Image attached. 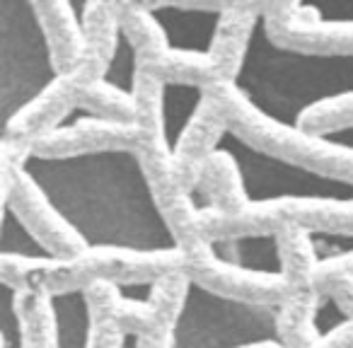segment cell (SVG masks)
Returning a JSON list of instances; mask_svg holds the SVG:
<instances>
[{
    "mask_svg": "<svg viewBox=\"0 0 353 348\" xmlns=\"http://www.w3.org/2000/svg\"><path fill=\"white\" fill-rule=\"evenodd\" d=\"M22 170L49 196L85 249H176L133 147L65 157L32 152Z\"/></svg>",
    "mask_w": 353,
    "mask_h": 348,
    "instance_id": "6da1fadb",
    "label": "cell"
},
{
    "mask_svg": "<svg viewBox=\"0 0 353 348\" xmlns=\"http://www.w3.org/2000/svg\"><path fill=\"white\" fill-rule=\"evenodd\" d=\"M230 85L264 119L281 126H300L312 107L353 94V54H324L283 44L271 34L261 12L242 68Z\"/></svg>",
    "mask_w": 353,
    "mask_h": 348,
    "instance_id": "7a4b0ae2",
    "label": "cell"
},
{
    "mask_svg": "<svg viewBox=\"0 0 353 348\" xmlns=\"http://www.w3.org/2000/svg\"><path fill=\"white\" fill-rule=\"evenodd\" d=\"M218 150L235 162L247 203L276 206L298 225L353 230V182L271 155L232 126L223 133Z\"/></svg>",
    "mask_w": 353,
    "mask_h": 348,
    "instance_id": "3957f363",
    "label": "cell"
},
{
    "mask_svg": "<svg viewBox=\"0 0 353 348\" xmlns=\"http://www.w3.org/2000/svg\"><path fill=\"white\" fill-rule=\"evenodd\" d=\"M208 92L221 104L230 126L256 147L329 177L353 182V126L334 133H310L300 126H281L264 119L240 97L230 83L213 85Z\"/></svg>",
    "mask_w": 353,
    "mask_h": 348,
    "instance_id": "277c9868",
    "label": "cell"
},
{
    "mask_svg": "<svg viewBox=\"0 0 353 348\" xmlns=\"http://www.w3.org/2000/svg\"><path fill=\"white\" fill-rule=\"evenodd\" d=\"M34 0H0V112L3 126L61 78Z\"/></svg>",
    "mask_w": 353,
    "mask_h": 348,
    "instance_id": "5b68a950",
    "label": "cell"
},
{
    "mask_svg": "<svg viewBox=\"0 0 353 348\" xmlns=\"http://www.w3.org/2000/svg\"><path fill=\"white\" fill-rule=\"evenodd\" d=\"M279 307L247 305L189 283L187 303L172 331V348H250L279 346Z\"/></svg>",
    "mask_w": 353,
    "mask_h": 348,
    "instance_id": "8992f818",
    "label": "cell"
},
{
    "mask_svg": "<svg viewBox=\"0 0 353 348\" xmlns=\"http://www.w3.org/2000/svg\"><path fill=\"white\" fill-rule=\"evenodd\" d=\"M27 155H32V147L25 143L0 141V206L12 208L56 259L83 254V240L56 211L49 196L37 187L34 179L22 170Z\"/></svg>",
    "mask_w": 353,
    "mask_h": 348,
    "instance_id": "52a82bcc",
    "label": "cell"
},
{
    "mask_svg": "<svg viewBox=\"0 0 353 348\" xmlns=\"http://www.w3.org/2000/svg\"><path fill=\"white\" fill-rule=\"evenodd\" d=\"M271 34L288 46L324 54H353V3L266 0Z\"/></svg>",
    "mask_w": 353,
    "mask_h": 348,
    "instance_id": "ba28073f",
    "label": "cell"
},
{
    "mask_svg": "<svg viewBox=\"0 0 353 348\" xmlns=\"http://www.w3.org/2000/svg\"><path fill=\"white\" fill-rule=\"evenodd\" d=\"M184 259H187L184 271L189 278L221 298L247 305H271V307H279L285 298H290V288L283 276L256 274V271L228 264L213 254L211 242L201 249L184 254Z\"/></svg>",
    "mask_w": 353,
    "mask_h": 348,
    "instance_id": "9c48e42d",
    "label": "cell"
},
{
    "mask_svg": "<svg viewBox=\"0 0 353 348\" xmlns=\"http://www.w3.org/2000/svg\"><path fill=\"white\" fill-rule=\"evenodd\" d=\"M104 75V70L97 63L83 59L78 68L70 73H63L54 85L44 90L32 104H27L22 112H17L10 121L3 126L0 141L25 143L32 147L37 138L49 133L56 123H61L80 102H83L85 90L92 83H97Z\"/></svg>",
    "mask_w": 353,
    "mask_h": 348,
    "instance_id": "30bf717a",
    "label": "cell"
},
{
    "mask_svg": "<svg viewBox=\"0 0 353 348\" xmlns=\"http://www.w3.org/2000/svg\"><path fill=\"white\" fill-rule=\"evenodd\" d=\"M138 145V131L128 121H114L90 112L78 104L61 123H56L49 133L32 143V152L44 157L85 155L99 150H119V147Z\"/></svg>",
    "mask_w": 353,
    "mask_h": 348,
    "instance_id": "8fae6325",
    "label": "cell"
},
{
    "mask_svg": "<svg viewBox=\"0 0 353 348\" xmlns=\"http://www.w3.org/2000/svg\"><path fill=\"white\" fill-rule=\"evenodd\" d=\"M228 128H230V121H228L225 112L208 92V102L203 104V109L192 121V126L184 131L182 141H179L174 155H172L176 182L182 184L189 194L196 189L203 167L213 157V152H216L218 143H221L223 133Z\"/></svg>",
    "mask_w": 353,
    "mask_h": 348,
    "instance_id": "7c38bea8",
    "label": "cell"
},
{
    "mask_svg": "<svg viewBox=\"0 0 353 348\" xmlns=\"http://www.w3.org/2000/svg\"><path fill=\"white\" fill-rule=\"evenodd\" d=\"M150 12L160 22L165 32L167 49L182 54L208 56L216 41L218 27L223 22L225 3L223 6L194 8V6H162L150 3Z\"/></svg>",
    "mask_w": 353,
    "mask_h": 348,
    "instance_id": "4fadbf2b",
    "label": "cell"
},
{
    "mask_svg": "<svg viewBox=\"0 0 353 348\" xmlns=\"http://www.w3.org/2000/svg\"><path fill=\"white\" fill-rule=\"evenodd\" d=\"M37 15L54 51L61 73H70L85 59V3L70 0H34Z\"/></svg>",
    "mask_w": 353,
    "mask_h": 348,
    "instance_id": "5bb4252c",
    "label": "cell"
},
{
    "mask_svg": "<svg viewBox=\"0 0 353 348\" xmlns=\"http://www.w3.org/2000/svg\"><path fill=\"white\" fill-rule=\"evenodd\" d=\"M261 12H264V3H225L223 22L208 54L216 68L218 83H235Z\"/></svg>",
    "mask_w": 353,
    "mask_h": 348,
    "instance_id": "9a60e30c",
    "label": "cell"
},
{
    "mask_svg": "<svg viewBox=\"0 0 353 348\" xmlns=\"http://www.w3.org/2000/svg\"><path fill=\"white\" fill-rule=\"evenodd\" d=\"M192 198L199 208H216L223 213H235L247 206L240 174H237V167L230 155L216 147L208 165L203 167L201 179L192 192Z\"/></svg>",
    "mask_w": 353,
    "mask_h": 348,
    "instance_id": "2e32d148",
    "label": "cell"
},
{
    "mask_svg": "<svg viewBox=\"0 0 353 348\" xmlns=\"http://www.w3.org/2000/svg\"><path fill=\"white\" fill-rule=\"evenodd\" d=\"M281 249V276L290 288V295H310L314 290V274H317L319 259L314 254L312 240H310L307 225L290 223L279 232Z\"/></svg>",
    "mask_w": 353,
    "mask_h": 348,
    "instance_id": "e0dca14e",
    "label": "cell"
},
{
    "mask_svg": "<svg viewBox=\"0 0 353 348\" xmlns=\"http://www.w3.org/2000/svg\"><path fill=\"white\" fill-rule=\"evenodd\" d=\"M51 317H54L56 348H90L94 319L90 312L85 290H65L49 295Z\"/></svg>",
    "mask_w": 353,
    "mask_h": 348,
    "instance_id": "ac0fdd59",
    "label": "cell"
},
{
    "mask_svg": "<svg viewBox=\"0 0 353 348\" xmlns=\"http://www.w3.org/2000/svg\"><path fill=\"white\" fill-rule=\"evenodd\" d=\"M121 32L138 54V63L150 65L167 51V39L160 22L150 12V3H136V0H114Z\"/></svg>",
    "mask_w": 353,
    "mask_h": 348,
    "instance_id": "d6986e66",
    "label": "cell"
},
{
    "mask_svg": "<svg viewBox=\"0 0 353 348\" xmlns=\"http://www.w3.org/2000/svg\"><path fill=\"white\" fill-rule=\"evenodd\" d=\"M208 102V88L182 83H162V141L174 155L184 131L192 126L203 104Z\"/></svg>",
    "mask_w": 353,
    "mask_h": 348,
    "instance_id": "ffe728a7",
    "label": "cell"
},
{
    "mask_svg": "<svg viewBox=\"0 0 353 348\" xmlns=\"http://www.w3.org/2000/svg\"><path fill=\"white\" fill-rule=\"evenodd\" d=\"M211 249L218 259L228 264L242 266L256 274L281 276V249H279V232L276 235H250L237 240L211 242Z\"/></svg>",
    "mask_w": 353,
    "mask_h": 348,
    "instance_id": "44dd1931",
    "label": "cell"
},
{
    "mask_svg": "<svg viewBox=\"0 0 353 348\" xmlns=\"http://www.w3.org/2000/svg\"><path fill=\"white\" fill-rule=\"evenodd\" d=\"M85 59L107 70L114 51L121 39V22H119L114 0H94L85 3Z\"/></svg>",
    "mask_w": 353,
    "mask_h": 348,
    "instance_id": "7402d4cb",
    "label": "cell"
},
{
    "mask_svg": "<svg viewBox=\"0 0 353 348\" xmlns=\"http://www.w3.org/2000/svg\"><path fill=\"white\" fill-rule=\"evenodd\" d=\"M317 293L290 295L279 305V346L281 348H319V331L314 324Z\"/></svg>",
    "mask_w": 353,
    "mask_h": 348,
    "instance_id": "603a6c76",
    "label": "cell"
},
{
    "mask_svg": "<svg viewBox=\"0 0 353 348\" xmlns=\"http://www.w3.org/2000/svg\"><path fill=\"white\" fill-rule=\"evenodd\" d=\"M143 73L155 75L162 83H182V85H201L213 88L218 85V75L208 56L199 54H182V51L167 49L155 63L143 65Z\"/></svg>",
    "mask_w": 353,
    "mask_h": 348,
    "instance_id": "cb8c5ba5",
    "label": "cell"
},
{
    "mask_svg": "<svg viewBox=\"0 0 353 348\" xmlns=\"http://www.w3.org/2000/svg\"><path fill=\"white\" fill-rule=\"evenodd\" d=\"M189 283H192V278L187 276V271H174V274H167L162 278L152 280L148 305L155 314L157 338H172L176 319H179L184 303H187Z\"/></svg>",
    "mask_w": 353,
    "mask_h": 348,
    "instance_id": "d4e9b609",
    "label": "cell"
},
{
    "mask_svg": "<svg viewBox=\"0 0 353 348\" xmlns=\"http://www.w3.org/2000/svg\"><path fill=\"white\" fill-rule=\"evenodd\" d=\"M133 99H136L133 126L138 131L136 147L165 145V141H162V80L141 70L136 90H133Z\"/></svg>",
    "mask_w": 353,
    "mask_h": 348,
    "instance_id": "484cf974",
    "label": "cell"
},
{
    "mask_svg": "<svg viewBox=\"0 0 353 348\" xmlns=\"http://www.w3.org/2000/svg\"><path fill=\"white\" fill-rule=\"evenodd\" d=\"M3 208V221H0V256H12V259H56L44 242L15 216V211L8 206Z\"/></svg>",
    "mask_w": 353,
    "mask_h": 348,
    "instance_id": "4316f807",
    "label": "cell"
},
{
    "mask_svg": "<svg viewBox=\"0 0 353 348\" xmlns=\"http://www.w3.org/2000/svg\"><path fill=\"white\" fill-rule=\"evenodd\" d=\"M20 305L25 317V348H56L49 295L20 290Z\"/></svg>",
    "mask_w": 353,
    "mask_h": 348,
    "instance_id": "83f0119b",
    "label": "cell"
},
{
    "mask_svg": "<svg viewBox=\"0 0 353 348\" xmlns=\"http://www.w3.org/2000/svg\"><path fill=\"white\" fill-rule=\"evenodd\" d=\"M80 104L104 119H114V121L133 123V116H136V99H133V94L114 88V85L104 83V80H97V83L90 85L85 90Z\"/></svg>",
    "mask_w": 353,
    "mask_h": 348,
    "instance_id": "f1b7e54d",
    "label": "cell"
},
{
    "mask_svg": "<svg viewBox=\"0 0 353 348\" xmlns=\"http://www.w3.org/2000/svg\"><path fill=\"white\" fill-rule=\"evenodd\" d=\"M351 126H353V94L317 104L300 121V128H305L310 133H334Z\"/></svg>",
    "mask_w": 353,
    "mask_h": 348,
    "instance_id": "f546056e",
    "label": "cell"
},
{
    "mask_svg": "<svg viewBox=\"0 0 353 348\" xmlns=\"http://www.w3.org/2000/svg\"><path fill=\"white\" fill-rule=\"evenodd\" d=\"M0 348H25L20 290L8 283H0Z\"/></svg>",
    "mask_w": 353,
    "mask_h": 348,
    "instance_id": "4dcf8cb0",
    "label": "cell"
},
{
    "mask_svg": "<svg viewBox=\"0 0 353 348\" xmlns=\"http://www.w3.org/2000/svg\"><path fill=\"white\" fill-rule=\"evenodd\" d=\"M138 75H141L138 54H136V49L131 46V41H128L126 37H123V32H121V39H119L117 51H114L112 61H109L107 70H104V75L99 80H104V83L123 90V92L133 94L136 83H138Z\"/></svg>",
    "mask_w": 353,
    "mask_h": 348,
    "instance_id": "1f68e13d",
    "label": "cell"
},
{
    "mask_svg": "<svg viewBox=\"0 0 353 348\" xmlns=\"http://www.w3.org/2000/svg\"><path fill=\"white\" fill-rule=\"evenodd\" d=\"M90 312L94 324H119V309H121V285L112 280H97L88 290Z\"/></svg>",
    "mask_w": 353,
    "mask_h": 348,
    "instance_id": "d6a6232c",
    "label": "cell"
},
{
    "mask_svg": "<svg viewBox=\"0 0 353 348\" xmlns=\"http://www.w3.org/2000/svg\"><path fill=\"white\" fill-rule=\"evenodd\" d=\"M343 322H348V317L336 307L332 298L327 293H317V307H314V324H317L319 338H324L327 334H332L336 327H341Z\"/></svg>",
    "mask_w": 353,
    "mask_h": 348,
    "instance_id": "836d02e7",
    "label": "cell"
},
{
    "mask_svg": "<svg viewBox=\"0 0 353 348\" xmlns=\"http://www.w3.org/2000/svg\"><path fill=\"white\" fill-rule=\"evenodd\" d=\"M329 298L336 303V307L346 314L348 319H353V276H341V278H334L327 288L322 290Z\"/></svg>",
    "mask_w": 353,
    "mask_h": 348,
    "instance_id": "e575fe53",
    "label": "cell"
},
{
    "mask_svg": "<svg viewBox=\"0 0 353 348\" xmlns=\"http://www.w3.org/2000/svg\"><path fill=\"white\" fill-rule=\"evenodd\" d=\"M123 341H126V334L119 324H94L90 348H123Z\"/></svg>",
    "mask_w": 353,
    "mask_h": 348,
    "instance_id": "d590c367",
    "label": "cell"
},
{
    "mask_svg": "<svg viewBox=\"0 0 353 348\" xmlns=\"http://www.w3.org/2000/svg\"><path fill=\"white\" fill-rule=\"evenodd\" d=\"M319 348H353V319L343 322L319 341Z\"/></svg>",
    "mask_w": 353,
    "mask_h": 348,
    "instance_id": "8d00e7d4",
    "label": "cell"
},
{
    "mask_svg": "<svg viewBox=\"0 0 353 348\" xmlns=\"http://www.w3.org/2000/svg\"><path fill=\"white\" fill-rule=\"evenodd\" d=\"M141 348H172V338H141Z\"/></svg>",
    "mask_w": 353,
    "mask_h": 348,
    "instance_id": "74e56055",
    "label": "cell"
},
{
    "mask_svg": "<svg viewBox=\"0 0 353 348\" xmlns=\"http://www.w3.org/2000/svg\"><path fill=\"white\" fill-rule=\"evenodd\" d=\"M123 348H141V338H138V336H126Z\"/></svg>",
    "mask_w": 353,
    "mask_h": 348,
    "instance_id": "f35d334b",
    "label": "cell"
},
{
    "mask_svg": "<svg viewBox=\"0 0 353 348\" xmlns=\"http://www.w3.org/2000/svg\"><path fill=\"white\" fill-rule=\"evenodd\" d=\"M250 348H281V346H276V343H261V346H250Z\"/></svg>",
    "mask_w": 353,
    "mask_h": 348,
    "instance_id": "ab89813d",
    "label": "cell"
}]
</instances>
